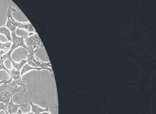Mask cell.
<instances>
[{"mask_svg":"<svg viewBox=\"0 0 156 114\" xmlns=\"http://www.w3.org/2000/svg\"><path fill=\"white\" fill-rule=\"evenodd\" d=\"M1 85L0 102L4 103L7 106L11 98L15 93L23 92L22 88H18V85L15 80H13L10 84H8L7 82Z\"/></svg>","mask_w":156,"mask_h":114,"instance_id":"1","label":"cell"},{"mask_svg":"<svg viewBox=\"0 0 156 114\" xmlns=\"http://www.w3.org/2000/svg\"><path fill=\"white\" fill-rule=\"evenodd\" d=\"M24 42L30 52L35 54L39 48L44 47L43 43L37 33H30L24 38ZM29 52V53H30Z\"/></svg>","mask_w":156,"mask_h":114,"instance_id":"2","label":"cell"},{"mask_svg":"<svg viewBox=\"0 0 156 114\" xmlns=\"http://www.w3.org/2000/svg\"><path fill=\"white\" fill-rule=\"evenodd\" d=\"M12 39V45L9 51L7 53V54H4L3 56L5 59H11V54L13 50H15L16 48L18 47H24L25 49H27L29 52L30 50L28 49L27 47L26 46L24 42V38L23 36H18L16 35L15 31L12 32L11 34Z\"/></svg>","mask_w":156,"mask_h":114,"instance_id":"3","label":"cell"},{"mask_svg":"<svg viewBox=\"0 0 156 114\" xmlns=\"http://www.w3.org/2000/svg\"><path fill=\"white\" fill-rule=\"evenodd\" d=\"M27 63L28 64L33 67H44V68H52L50 62H43L34 55V54L31 52L29 53V55L27 56Z\"/></svg>","mask_w":156,"mask_h":114,"instance_id":"4","label":"cell"},{"mask_svg":"<svg viewBox=\"0 0 156 114\" xmlns=\"http://www.w3.org/2000/svg\"><path fill=\"white\" fill-rule=\"evenodd\" d=\"M16 11V9L12 8L11 5H10L8 8V12L7 13L8 21L5 26L8 29L10 30V31H11L12 32L15 31L16 28L18 27V26L21 23L19 22L15 21V19L12 17V12H15Z\"/></svg>","mask_w":156,"mask_h":114,"instance_id":"5","label":"cell"},{"mask_svg":"<svg viewBox=\"0 0 156 114\" xmlns=\"http://www.w3.org/2000/svg\"><path fill=\"white\" fill-rule=\"evenodd\" d=\"M28 105V104H23V105H18L15 104L13 102L12 97L11 98L9 103L8 104L7 107V111L9 114H16L18 112L20 107H25Z\"/></svg>","mask_w":156,"mask_h":114,"instance_id":"6","label":"cell"},{"mask_svg":"<svg viewBox=\"0 0 156 114\" xmlns=\"http://www.w3.org/2000/svg\"><path fill=\"white\" fill-rule=\"evenodd\" d=\"M32 70H36L38 71H41V70H46L49 71L50 73H53L52 68H44V67H33L31 66L28 64H25L22 68L21 70L20 75L22 76L23 74L28 73L29 71H30Z\"/></svg>","mask_w":156,"mask_h":114,"instance_id":"7","label":"cell"},{"mask_svg":"<svg viewBox=\"0 0 156 114\" xmlns=\"http://www.w3.org/2000/svg\"><path fill=\"white\" fill-rule=\"evenodd\" d=\"M29 102L31 106V112L34 114H41L43 112L50 111L48 106L46 107L45 108H42L39 106L34 104L33 101H29Z\"/></svg>","mask_w":156,"mask_h":114,"instance_id":"8","label":"cell"},{"mask_svg":"<svg viewBox=\"0 0 156 114\" xmlns=\"http://www.w3.org/2000/svg\"><path fill=\"white\" fill-rule=\"evenodd\" d=\"M18 28L20 29H23L25 30L29 33H32V32H35L36 33L35 29L33 25L30 22H27L21 23V24L18 26Z\"/></svg>","mask_w":156,"mask_h":114,"instance_id":"9","label":"cell"},{"mask_svg":"<svg viewBox=\"0 0 156 114\" xmlns=\"http://www.w3.org/2000/svg\"><path fill=\"white\" fill-rule=\"evenodd\" d=\"M21 71L16 70L12 67L9 70V75L10 76V79L13 80H18L22 78L20 75Z\"/></svg>","mask_w":156,"mask_h":114,"instance_id":"10","label":"cell"},{"mask_svg":"<svg viewBox=\"0 0 156 114\" xmlns=\"http://www.w3.org/2000/svg\"><path fill=\"white\" fill-rule=\"evenodd\" d=\"M10 60L11 61L12 64V68L20 71L23 67L27 63V60H24V59H23L19 63H16L15 61H13L12 58L10 59Z\"/></svg>","mask_w":156,"mask_h":114,"instance_id":"11","label":"cell"},{"mask_svg":"<svg viewBox=\"0 0 156 114\" xmlns=\"http://www.w3.org/2000/svg\"><path fill=\"white\" fill-rule=\"evenodd\" d=\"M0 33L4 35L7 37L8 40V42L12 41L10 31L5 26L0 27Z\"/></svg>","mask_w":156,"mask_h":114,"instance_id":"12","label":"cell"},{"mask_svg":"<svg viewBox=\"0 0 156 114\" xmlns=\"http://www.w3.org/2000/svg\"><path fill=\"white\" fill-rule=\"evenodd\" d=\"M11 43V42H7L5 43H0V49L4 51L5 53H8L10 49Z\"/></svg>","mask_w":156,"mask_h":114,"instance_id":"13","label":"cell"},{"mask_svg":"<svg viewBox=\"0 0 156 114\" xmlns=\"http://www.w3.org/2000/svg\"><path fill=\"white\" fill-rule=\"evenodd\" d=\"M5 60H6V59H5V58H4L3 56H2L1 57V58H0V70H2V69L5 70V71H7L8 74H9V70H8V69L6 68L5 65H4V63Z\"/></svg>","mask_w":156,"mask_h":114,"instance_id":"14","label":"cell"},{"mask_svg":"<svg viewBox=\"0 0 156 114\" xmlns=\"http://www.w3.org/2000/svg\"><path fill=\"white\" fill-rule=\"evenodd\" d=\"M7 106L5 104L2 103V102H0V111H4L6 112V114H9L7 111Z\"/></svg>","mask_w":156,"mask_h":114,"instance_id":"15","label":"cell"},{"mask_svg":"<svg viewBox=\"0 0 156 114\" xmlns=\"http://www.w3.org/2000/svg\"><path fill=\"white\" fill-rule=\"evenodd\" d=\"M16 114H34V113H32L31 112H29V113H27V114H23L22 113V111L21 109H19L18 110V112L16 113Z\"/></svg>","mask_w":156,"mask_h":114,"instance_id":"16","label":"cell"},{"mask_svg":"<svg viewBox=\"0 0 156 114\" xmlns=\"http://www.w3.org/2000/svg\"><path fill=\"white\" fill-rule=\"evenodd\" d=\"M7 82H8V80H6V79H3V80H2V81H0V85L3 84V83H7Z\"/></svg>","mask_w":156,"mask_h":114,"instance_id":"17","label":"cell"},{"mask_svg":"<svg viewBox=\"0 0 156 114\" xmlns=\"http://www.w3.org/2000/svg\"><path fill=\"white\" fill-rule=\"evenodd\" d=\"M41 114H51V113L49 112V111H46V112H43V113H41Z\"/></svg>","mask_w":156,"mask_h":114,"instance_id":"18","label":"cell"},{"mask_svg":"<svg viewBox=\"0 0 156 114\" xmlns=\"http://www.w3.org/2000/svg\"><path fill=\"white\" fill-rule=\"evenodd\" d=\"M5 53L4 52V51H2V50H0V55L2 54H5Z\"/></svg>","mask_w":156,"mask_h":114,"instance_id":"19","label":"cell"},{"mask_svg":"<svg viewBox=\"0 0 156 114\" xmlns=\"http://www.w3.org/2000/svg\"><path fill=\"white\" fill-rule=\"evenodd\" d=\"M0 114H6L5 111H0Z\"/></svg>","mask_w":156,"mask_h":114,"instance_id":"20","label":"cell"}]
</instances>
